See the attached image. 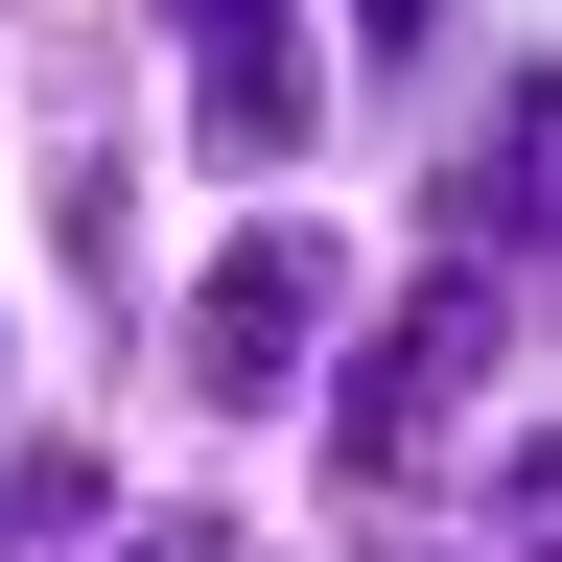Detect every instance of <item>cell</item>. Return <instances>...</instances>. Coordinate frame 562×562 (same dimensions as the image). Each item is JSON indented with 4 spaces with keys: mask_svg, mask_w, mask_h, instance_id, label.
Returning a JSON list of instances; mask_svg holds the SVG:
<instances>
[{
    "mask_svg": "<svg viewBox=\"0 0 562 562\" xmlns=\"http://www.w3.org/2000/svg\"><path fill=\"white\" fill-rule=\"evenodd\" d=\"M492 375H516V281H492V258H446V281H422L375 351H351V398H328V469H351V492H398V469L446 446Z\"/></svg>",
    "mask_w": 562,
    "mask_h": 562,
    "instance_id": "cell-1",
    "label": "cell"
},
{
    "mask_svg": "<svg viewBox=\"0 0 562 562\" xmlns=\"http://www.w3.org/2000/svg\"><path fill=\"white\" fill-rule=\"evenodd\" d=\"M305 351H328V235H305V211H258V235L188 281V398H281Z\"/></svg>",
    "mask_w": 562,
    "mask_h": 562,
    "instance_id": "cell-2",
    "label": "cell"
},
{
    "mask_svg": "<svg viewBox=\"0 0 562 562\" xmlns=\"http://www.w3.org/2000/svg\"><path fill=\"white\" fill-rule=\"evenodd\" d=\"M165 24H188V94H211V140H235V165H305V117H328L305 24H281V0H165Z\"/></svg>",
    "mask_w": 562,
    "mask_h": 562,
    "instance_id": "cell-3",
    "label": "cell"
},
{
    "mask_svg": "<svg viewBox=\"0 0 562 562\" xmlns=\"http://www.w3.org/2000/svg\"><path fill=\"white\" fill-rule=\"evenodd\" d=\"M446 235H469L492 281H516V235H562V70H539V94H516V117H492V165L446 188Z\"/></svg>",
    "mask_w": 562,
    "mask_h": 562,
    "instance_id": "cell-4",
    "label": "cell"
},
{
    "mask_svg": "<svg viewBox=\"0 0 562 562\" xmlns=\"http://www.w3.org/2000/svg\"><path fill=\"white\" fill-rule=\"evenodd\" d=\"M117 562H235V539H211V516H140V539H117Z\"/></svg>",
    "mask_w": 562,
    "mask_h": 562,
    "instance_id": "cell-5",
    "label": "cell"
},
{
    "mask_svg": "<svg viewBox=\"0 0 562 562\" xmlns=\"http://www.w3.org/2000/svg\"><path fill=\"white\" fill-rule=\"evenodd\" d=\"M422 24H446V0H351V47H422Z\"/></svg>",
    "mask_w": 562,
    "mask_h": 562,
    "instance_id": "cell-6",
    "label": "cell"
}]
</instances>
